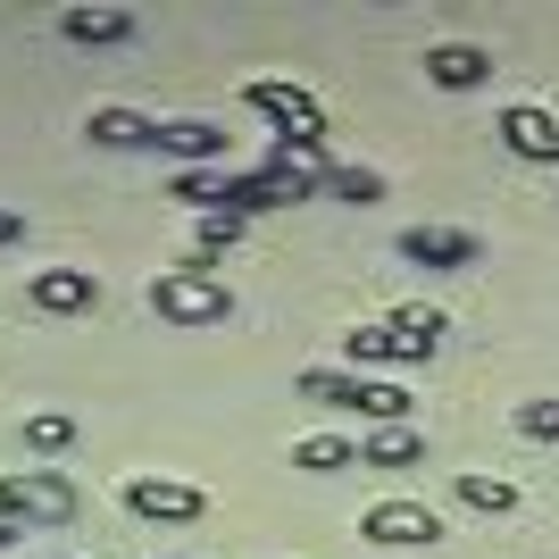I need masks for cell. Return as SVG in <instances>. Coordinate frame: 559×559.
<instances>
[{
	"label": "cell",
	"instance_id": "1",
	"mask_svg": "<svg viewBox=\"0 0 559 559\" xmlns=\"http://www.w3.org/2000/svg\"><path fill=\"white\" fill-rule=\"evenodd\" d=\"M151 309H159L167 326H226V318H234V293H226V276H217V267L185 259V267L151 276Z\"/></svg>",
	"mask_w": 559,
	"mask_h": 559
},
{
	"label": "cell",
	"instance_id": "2",
	"mask_svg": "<svg viewBox=\"0 0 559 559\" xmlns=\"http://www.w3.org/2000/svg\"><path fill=\"white\" fill-rule=\"evenodd\" d=\"M75 518V485L59 467H17L0 476V526H68Z\"/></svg>",
	"mask_w": 559,
	"mask_h": 559
},
{
	"label": "cell",
	"instance_id": "3",
	"mask_svg": "<svg viewBox=\"0 0 559 559\" xmlns=\"http://www.w3.org/2000/svg\"><path fill=\"white\" fill-rule=\"evenodd\" d=\"M242 100H251V109L276 126V142H326V109H318L301 84H276V75H259Z\"/></svg>",
	"mask_w": 559,
	"mask_h": 559
},
{
	"label": "cell",
	"instance_id": "4",
	"mask_svg": "<svg viewBox=\"0 0 559 559\" xmlns=\"http://www.w3.org/2000/svg\"><path fill=\"white\" fill-rule=\"evenodd\" d=\"M126 510L151 518V526H192V518L210 510V492L176 485V476H126Z\"/></svg>",
	"mask_w": 559,
	"mask_h": 559
},
{
	"label": "cell",
	"instance_id": "5",
	"mask_svg": "<svg viewBox=\"0 0 559 559\" xmlns=\"http://www.w3.org/2000/svg\"><path fill=\"white\" fill-rule=\"evenodd\" d=\"M359 535H368V543H384V551H418V543H435V535H443V518L426 510V501H376V510L359 518Z\"/></svg>",
	"mask_w": 559,
	"mask_h": 559
},
{
	"label": "cell",
	"instance_id": "6",
	"mask_svg": "<svg viewBox=\"0 0 559 559\" xmlns=\"http://www.w3.org/2000/svg\"><path fill=\"white\" fill-rule=\"evenodd\" d=\"M492 134L510 142L518 159L559 167V117H551V109H526V100H518V109H501V126H492Z\"/></svg>",
	"mask_w": 559,
	"mask_h": 559
},
{
	"label": "cell",
	"instance_id": "7",
	"mask_svg": "<svg viewBox=\"0 0 559 559\" xmlns=\"http://www.w3.org/2000/svg\"><path fill=\"white\" fill-rule=\"evenodd\" d=\"M426 84H443V93H476V84H492V50L435 43V50H426Z\"/></svg>",
	"mask_w": 559,
	"mask_h": 559
},
{
	"label": "cell",
	"instance_id": "8",
	"mask_svg": "<svg viewBox=\"0 0 559 559\" xmlns=\"http://www.w3.org/2000/svg\"><path fill=\"white\" fill-rule=\"evenodd\" d=\"M93 301H100L93 267H43V276H34V309H43V318H75V309H93Z\"/></svg>",
	"mask_w": 559,
	"mask_h": 559
},
{
	"label": "cell",
	"instance_id": "9",
	"mask_svg": "<svg viewBox=\"0 0 559 559\" xmlns=\"http://www.w3.org/2000/svg\"><path fill=\"white\" fill-rule=\"evenodd\" d=\"M159 151L185 167H226V126H210V117H176V126H159Z\"/></svg>",
	"mask_w": 559,
	"mask_h": 559
},
{
	"label": "cell",
	"instance_id": "10",
	"mask_svg": "<svg viewBox=\"0 0 559 559\" xmlns=\"http://www.w3.org/2000/svg\"><path fill=\"white\" fill-rule=\"evenodd\" d=\"M401 259H418V267H476V234H460V226H409V234H401Z\"/></svg>",
	"mask_w": 559,
	"mask_h": 559
},
{
	"label": "cell",
	"instance_id": "11",
	"mask_svg": "<svg viewBox=\"0 0 559 559\" xmlns=\"http://www.w3.org/2000/svg\"><path fill=\"white\" fill-rule=\"evenodd\" d=\"M84 134H93L100 151H159V117H142V109H93V117H84Z\"/></svg>",
	"mask_w": 559,
	"mask_h": 559
},
{
	"label": "cell",
	"instance_id": "12",
	"mask_svg": "<svg viewBox=\"0 0 559 559\" xmlns=\"http://www.w3.org/2000/svg\"><path fill=\"white\" fill-rule=\"evenodd\" d=\"M343 359H350V376H359V368H409L418 350L401 343L393 318H384V326H350V334H343Z\"/></svg>",
	"mask_w": 559,
	"mask_h": 559
},
{
	"label": "cell",
	"instance_id": "13",
	"mask_svg": "<svg viewBox=\"0 0 559 559\" xmlns=\"http://www.w3.org/2000/svg\"><path fill=\"white\" fill-rule=\"evenodd\" d=\"M426 460V435L418 426H376L368 443H359V467H384V476H401V467Z\"/></svg>",
	"mask_w": 559,
	"mask_h": 559
},
{
	"label": "cell",
	"instance_id": "14",
	"mask_svg": "<svg viewBox=\"0 0 559 559\" xmlns=\"http://www.w3.org/2000/svg\"><path fill=\"white\" fill-rule=\"evenodd\" d=\"M59 34H68V43H84V50H109V43H126V34H134V17H126V9H68V17H59Z\"/></svg>",
	"mask_w": 559,
	"mask_h": 559
},
{
	"label": "cell",
	"instance_id": "15",
	"mask_svg": "<svg viewBox=\"0 0 559 559\" xmlns=\"http://www.w3.org/2000/svg\"><path fill=\"white\" fill-rule=\"evenodd\" d=\"M451 492H460L467 510H485V518H510V510H518V485H510V476H476V467H460V476H451Z\"/></svg>",
	"mask_w": 559,
	"mask_h": 559
},
{
	"label": "cell",
	"instance_id": "16",
	"mask_svg": "<svg viewBox=\"0 0 559 559\" xmlns=\"http://www.w3.org/2000/svg\"><path fill=\"white\" fill-rule=\"evenodd\" d=\"M234 242H242V217H234V210H210V217H192V259H201V267H217V259H226Z\"/></svg>",
	"mask_w": 559,
	"mask_h": 559
},
{
	"label": "cell",
	"instance_id": "17",
	"mask_svg": "<svg viewBox=\"0 0 559 559\" xmlns=\"http://www.w3.org/2000/svg\"><path fill=\"white\" fill-rule=\"evenodd\" d=\"M301 401H318V409H359V376H350V368H309Z\"/></svg>",
	"mask_w": 559,
	"mask_h": 559
},
{
	"label": "cell",
	"instance_id": "18",
	"mask_svg": "<svg viewBox=\"0 0 559 559\" xmlns=\"http://www.w3.org/2000/svg\"><path fill=\"white\" fill-rule=\"evenodd\" d=\"M293 467H309V476H334V467H359V451H350L343 435H301V443H293Z\"/></svg>",
	"mask_w": 559,
	"mask_h": 559
},
{
	"label": "cell",
	"instance_id": "19",
	"mask_svg": "<svg viewBox=\"0 0 559 559\" xmlns=\"http://www.w3.org/2000/svg\"><path fill=\"white\" fill-rule=\"evenodd\" d=\"M359 418H376V426H409V393H401V384H384V376H359Z\"/></svg>",
	"mask_w": 559,
	"mask_h": 559
},
{
	"label": "cell",
	"instance_id": "20",
	"mask_svg": "<svg viewBox=\"0 0 559 559\" xmlns=\"http://www.w3.org/2000/svg\"><path fill=\"white\" fill-rule=\"evenodd\" d=\"M393 334L418 350V359H435V350H443V309H393Z\"/></svg>",
	"mask_w": 559,
	"mask_h": 559
},
{
	"label": "cell",
	"instance_id": "21",
	"mask_svg": "<svg viewBox=\"0 0 559 559\" xmlns=\"http://www.w3.org/2000/svg\"><path fill=\"white\" fill-rule=\"evenodd\" d=\"M326 192L334 201H359V210H368V201H384V176H376V167H326Z\"/></svg>",
	"mask_w": 559,
	"mask_h": 559
},
{
	"label": "cell",
	"instance_id": "22",
	"mask_svg": "<svg viewBox=\"0 0 559 559\" xmlns=\"http://www.w3.org/2000/svg\"><path fill=\"white\" fill-rule=\"evenodd\" d=\"M68 443H75L68 409H34V418H25V451H68Z\"/></svg>",
	"mask_w": 559,
	"mask_h": 559
},
{
	"label": "cell",
	"instance_id": "23",
	"mask_svg": "<svg viewBox=\"0 0 559 559\" xmlns=\"http://www.w3.org/2000/svg\"><path fill=\"white\" fill-rule=\"evenodd\" d=\"M518 435L526 443H559V401H518Z\"/></svg>",
	"mask_w": 559,
	"mask_h": 559
},
{
	"label": "cell",
	"instance_id": "24",
	"mask_svg": "<svg viewBox=\"0 0 559 559\" xmlns=\"http://www.w3.org/2000/svg\"><path fill=\"white\" fill-rule=\"evenodd\" d=\"M9 242H25V210H9V201H0V251H9Z\"/></svg>",
	"mask_w": 559,
	"mask_h": 559
}]
</instances>
